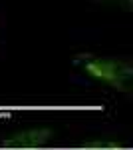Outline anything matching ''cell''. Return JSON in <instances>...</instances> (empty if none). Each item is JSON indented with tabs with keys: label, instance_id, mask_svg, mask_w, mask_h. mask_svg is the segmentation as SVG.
<instances>
[{
	"label": "cell",
	"instance_id": "277c9868",
	"mask_svg": "<svg viewBox=\"0 0 133 150\" xmlns=\"http://www.w3.org/2000/svg\"><path fill=\"white\" fill-rule=\"evenodd\" d=\"M91 4L107 8V10H121V12H131L133 0H89Z\"/></svg>",
	"mask_w": 133,
	"mask_h": 150
},
{
	"label": "cell",
	"instance_id": "7a4b0ae2",
	"mask_svg": "<svg viewBox=\"0 0 133 150\" xmlns=\"http://www.w3.org/2000/svg\"><path fill=\"white\" fill-rule=\"evenodd\" d=\"M54 138L56 130L52 126H30L2 136L0 146H4V148H42V146H48Z\"/></svg>",
	"mask_w": 133,
	"mask_h": 150
},
{
	"label": "cell",
	"instance_id": "6da1fadb",
	"mask_svg": "<svg viewBox=\"0 0 133 150\" xmlns=\"http://www.w3.org/2000/svg\"><path fill=\"white\" fill-rule=\"evenodd\" d=\"M74 68L88 80L121 94L133 90V62L127 56H101L93 52H79L72 60Z\"/></svg>",
	"mask_w": 133,
	"mask_h": 150
},
{
	"label": "cell",
	"instance_id": "3957f363",
	"mask_svg": "<svg viewBox=\"0 0 133 150\" xmlns=\"http://www.w3.org/2000/svg\"><path fill=\"white\" fill-rule=\"evenodd\" d=\"M79 146L89 150H117V148H123L125 144L121 140H117L115 136H95V138L84 140Z\"/></svg>",
	"mask_w": 133,
	"mask_h": 150
}]
</instances>
